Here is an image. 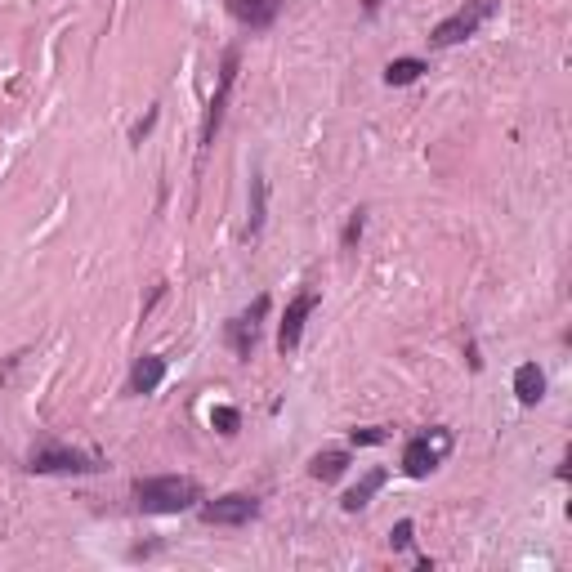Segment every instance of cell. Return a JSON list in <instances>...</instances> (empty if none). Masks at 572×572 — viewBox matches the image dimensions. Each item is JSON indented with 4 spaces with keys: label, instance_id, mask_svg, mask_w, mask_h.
I'll return each instance as SVG.
<instances>
[{
    "label": "cell",
    "instance_id": "obj_1",
    "mask_svg": "<svg viewBox=\"0 0 572 572\" xmlns=\"http://www.w3.org/2000/svg\"><path fill=\"white\" fill-rule=\"evenodd\" d=\"M135 501L143 514H184L202 501V488L188 474H157V479L135 483Z\"/></svg>",
    "mask_w": 572,
    "mask_h": 572
},
{
    "label": "cell",
    "instance_id": "obj_2",
    "mask_svg": "<svg viewBox=\"0 0 572 572\" xmlns=\"http://www.w3.org/2000/svg\"><path fill=\"white\" fill-rule=\"evenodd\" d=\"M492 14H497V0H465L456 14H447L443 23L429 32V45H434V50H447V45L470 41V36H479V27L488 23Z\"/></svg>",
    "mask_w": 572,
    "mask_h": 572
},
{
    "label": "cell",
    "instance_id": "obj_3",
    "mask_svg": "<svg viewBox=\"0 0 572 572\" xmlns=\"http://www.w3.org/2000/svg\"><path fill=\"white\" fill-rule=\"evenodd\" d=\"M452 452V429H429V434H416L407 438L403 447V474H412V479H425V474H434L438 465H443V456Z\"/></svg>",
    "mask_w": 572,
    "mask_h": 572
},
{
    "label": "cell",
    "instance_id": "obj_4",
    "mask_svg": "<svg viewBox=\"0 0 572 572\" xmlns=\"http://www.w3.org/2000/svg\"><path fill=\"white\" fill-rule=\"evenodd\" d=\"M32 474H99L103 461L90 452H76V447H63V443H41L27 461Z\"/></svg>",
    "mask_w": 572,
    "mask_h": 572
},
{
    "label": "cell",
    "instance_id": "obj_5",
    "mask_svg": "<svg viewBox=\"0 0 572 572\" xmlns=\"http://www.w3.org/2000/svg\"><path fill=\"white\" fill-rule=\"evenodd\" d=\"M237 63H242V54L228 50L224 63H219V85L211 94V108H206V121H202V152L215 143L219 126H224V108H228V94H233V81H237Z\"/></svg>",
    "mask_w": 572,
    "mask_h": 572
},
{
    "label": "cell",
    "instance_id": "obj_6",
    "mask_svg": "<svg viewBox=\"0 0 572 572\" xmlns=\"http://www.w3.org/2000/svg\"><path fill=\"white\" fill-rule=\"evenodd\" d=\"M264 313H269V295H255V304L246 313H237L233 322H228V345H233L237 358H251L255 345H260V327H264Z\"/></svg>",
    "mask_w": 572,
    "mask_h": 572
},
{
    "label": "cell",
    "instance_id": "obj_7",
    "mask_svg": "<svg viewBox=\"0 0 572 572\" xmlns=\"http://www.w3.org/2000/svg\"><path fill=\"white\" fill-rule=\"evenodd\" d=\"M260 514V501L246 497V492H228V497H215L202 505V523H215V528H242Z\"/></svg>",
    "mask_w": 572,
    "mask_h": 572
},
{
    "label": "cell",
    "instance_id": "obj_8",
    "mask_svg": "<svg viewBox=\"0 0 572 572\" xmlns=\"http://www.w3.org/2000/svg\"><path fill=\"white\" fill-rule=\"evenodd\" d=\"M313 309H318V291H300L291 304H286V318H282V327H278V349H282V358H291L295 349H300L304 322H309Z\"/></svg>",
    "mask_w": 572,
    "mask_h": 572
},
{
    "label": "cell",
    "instance_id": "obj_9",
    "mask_svg": "<svg viewBox=\"0 0 572 572\" xmlns=\"http://www.w3.org/2000/svg\"><path fill=\"white\" fill-rule=\"evenodd\" d=\"M224 9H228V14H233L242 27H251V32H264V27L278 23L282 0H224Z\"/></svg>",
    "mask_w": 572,
    "mask_h": 572
},
{
    "label": "cell",
    "instance_id": "obj_10",
    "mask_svg": "<svg viewBox=\"0 0 572 572\" xmlns=\"http://www.w3.org/2000/svg\"><path fill=\"white\" fill-rule=\"evenodd\" d=\"M514 398H519L523 407H537L541 398H546V371H541L537 362H523V367L514 371Z\"/></svg>",
    "mask_w": 572,
    "mask_h": 572
},
{
    "label": "cell",
    "instance_id": "obj_11",
    "mask_svg": "<svg viewBox=\"0 0 572 572\" xmlns=\"http://www.w3.org/2000/svg\"><path fill=\"white\" fill-rule=\"evenodd\" d=\"M166 380V358L161 354H143L130 371V394H157V385Z\"/></svg>",
    "mask_w": 572,
    "mask_h": 572
},
{
    "label": "cell",
    "instance_id": "obj_12",
    "mask_svg": "<svg viewBox=\"0 0 572 572\" xmlns=\"http://www.w3.org/2000/svg\"><path fill=\"white\" fill-rule=\"evenodd\" d=\"M345 470H349V452H345V447H331V452H318V456L309 461V474H313L318 483H336Z\"/></svg>",
    "mask_w": 572,
    "mask_h": 572
},
{
    "label": "cell",
    "instance_id": "obj_13",
    "mask_svg": "<svg viewBox=\"0 0 572 572\" xmlns=\"http://www.w3.org/2000/svg\"><path fill=\"white\" fill-rule=\"evenodd\" d=\"M380 488H385V470H367V474H362V479L354 483V488H349L345 492V501H340V505H345V510L349 514H358L362 510V505H367L371 497H376V492Z\"/></svg>",
    "mask_w": 572,
    "mask_h": 572
},
{
    "label": "cell",
    "instance_id": "obj_14",
    "mask_svg": "<svg viewBox=\"0 0 572 572\" xmlns=\"http://www.w3.org/2000/svg\"><path fill=\"white\" fill-rule=\"evenodd\" d=\"M421 72H429L421 59H394V63L385 68V85H412Z\"/></svg>",
    "mask_w": 572,
    "mask_h": 572
},
{
    "label": "cell",
    "instance_id": "obj_15",
    "mask_svg": "<svg viewBox=\"0 0 572 572\" xmlns=\"http://www.w3.org/2000/svg\"><path fill=\"white\" fill-rule=\"evenodd\" d=\"M264 228V175L251 179V224H246V237H255Z\"/></svg>",
    "mask_w": 572,
    "mask_h": 572
},
{
    "label": "cell",
    "instance_id": "obj_16",
    "mask_svg": "<svg viewBox=\"0 0 572 572\" xmlns=\"http://www.w3.org/2000/svg\"><path fill=\"white\" fill-rule=\"evenodd\" d=\"M211 425L219 429V434H237L242 416H237V407H215V412H211Z\"/></svg>",
    "mask_w": 572,
    "mask_h": 572
},
{
    "label": "cell",
    "instance_id": "obj_17",
    "mask_svg": "<svg viewBox=\"0 0 572 572\" xmlns=\"http://www.w3.org/2000/svg\"><path fill=\"white\" fill-rule=\"evenodd\" d=\"M412 532H416V523H412V519L394 523V528H389V546H394V550H407V546H412Z\"/></svg>",
    "mask_w": 572,
    "mask_h": 572
},
{
    "label": "cell",
    "instance_id": "obj_18",
    "mask_svg": "<svg viewBox=\"0 0 572 572\" xmlns=\"http://www.w3.org/2000/svg\"><path fill=\"white\" fill-rule=\"evenodd\" d=\"M157 117H161V112H157V108H148V117L135 121V130H130V143H143V135H148V130L157 126Z\"/></svg>",
    "mask_w": 572,
    "mask_h": 572
},
{
    "label": "cell",
    "instance_id": "obj_19",
    "mask_svg": "<svg viewBox=\"0 0 572 572\" xmlns=\"http://www.w3.org/2000/svg\"><path fill=\"white\" fill-rule=\"evenodd\" d=\"M362 224H367V219H362V211L349 215V224H345V246H354L358 237H362Z\"/></svg>",
    "mask_w": 572,
    "mask_h": 572
},
{
    "label": "cell",
    "instance_id": "obj_20",
    "mask_svg": "<svg viewBox=\"0 0 572 572\" xmlns=\"http://www.w3.org/2000/svg\"><path fill=\"white\" fill-rule=\"evenodd\" d=\"M354 443H385V429H354Z\"/></svg>",
    "mask_w": 572,
    "mask_h": 572
}]
</instances>
